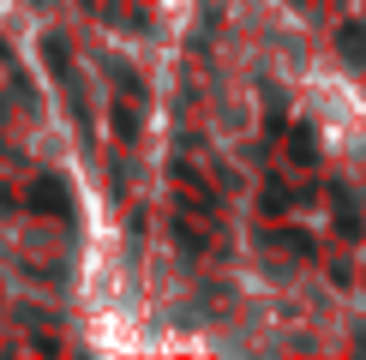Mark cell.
Instances as JSON below:
<instances>
[{"instance_id": "cell-1", "label": "cell", "mask_w": 366, "mask_h": 360, "mask_svg": "<svg viewBox=\"0 0 366 360\" xmlns=\"http://www.w3.org/2000/svg\"><path fill=\"white\" fill-rule=\"evenodd\" d=\"M30 204H36V210H49V216H66V210H72V199H66V186H60L54 174H42L36 186H30Z\"/></svg>"}, {"instance_id": "cell-2", "label": "cell", "mask_w": 366, "mask_h": 360, "mask_svg": "<svg viewBox=\"0 0 366 360\" xmlns=\"http://www.w3.org/2000/svg\"><path fill=\"white\" fill-rule=\"evenodd\" d=\"M342 54L366 60V30H360V24H348V30H342Z\"/></svg>"}]
</instances>
